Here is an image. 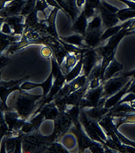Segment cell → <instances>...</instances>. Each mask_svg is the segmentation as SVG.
Wrapping results in <instances>:
<instances>
[{
    "label": "cell",
    "mask_w": 135,
    "mask_h": 153,
    "mask_svg": "<svg viewBox=\"0 0 135 153\" xmlns=\"http://www.w3.org/2000/svg\"><path fill=\"white\" fill-rule=\"evenodd\" d=\"M41 98H43V95H34L25 91H19L14 108L21 117L28 120L33 114V111L37 105V101Z\"/></svg>",
    "instance_id": "cell-1"
},
{
    "label": "cell",
    "mask_w": 135,
    "mask_h": 153,
    "mask_svg": "<svg viewBox=\"0 0 135 153\" xmlns=\"http://www.w3.org/2000/svg\"><path fill=\"white\" fill-rule=\"evenodd\" d=\"M132 77L128 76L124 73L118 76L111 78L103 83L104 92H103V98H108L110 96L120 91L122 88L125 87V85L130 81Z\"/></svg>",
    "instance_id": "cell-2"
},
{
    "label": "cell",
    "mask_w": 135,
    "mask_h": 153,
    "mask_svg": "<svg viewBox=\"0 0 135 153\" xmlns=\"http://www.w3.org/2000/svg\"><path fill=\"white\" fill-rule=\"evenodd\" d=\"M101 61V57L98 55L95 49L87 50V51L83 55V74L86 75L88 77L93 69Z\"/></svg>",
    "instance_id": "cell-3"
},
{
    "label": "cell",
    "mask_w": 135,
    "mask_h": 153,
    "mask_svg": "<svg viewBox=\"0 0 135 153\" xmlns=\"http://www.w3.org/2000/svg\"><path fill=\"white\" fill-rule=\"evenodd\" d=\"M54 77H53V75L51 73L44 82L35 83L33 82H30L26 80V81H25L22 85H21L20 88L21 90L26 91H30V90L31 89H34V88H41L43 91H44L42 95L43 98L44 99V98L48 95V94H49L51 88H52L53 86V84H54Z\"/></svg>",
    "instance_id": "cell-4"
},
{
    "label": "cell",
    "mask_w": 135,
    "mask_h": 153,
    "mask_svg": "<svg viewBox=\"0 0 135 153\" xmlns=\"http://www.w3.org/2000/svg\"><path fill=\"white\" fill-rule=\"evenodd\" d=\"M134 82V79L132 78L125 85V87H123L120 91H118V92L114 94L113 95L110 96L109 98H106L105 101V103H104V107L107 109L110 110L112 109V108H114L115 106H116L118 103L120 102L121 100L123 98L124 96L128 92V89L130 86L131 85V84Z\"/></svg>",
    "instance_id": "cell-5"
},
{
    "label": "cell",
    "mask_w": 135,
    "mask_h": 153,
    "mask_svg": "<svg viewBox=\"0 0 135 153\" xmlns=\"http://www.w3.org/2000/svg\"><path fill=\"white\" fill-rule=\"evenodd\" d=\"M102 29L100 30H88L84 36L85 44L90 49H95L101 45V34Z\"/></svg>",
    "instance_id": "cell-6"
},
{
    "label": "cell",
    "mask_w": 135,
    "mask_h": 153,
    "mask_svg": "<svg viewBox=\"0 0 135 153\" xmlns=\"http://www.w3.org/2000/svg\"><path fill=\"white\" fill-rule=\"evenodd\" d=\"M25 2V1L19 2V1L13 0L12 2L8 3L3 9H1V13H0L1 18L5 19V18L9 17V16L21 15Z\"/></svg>",
    "instance_id": "cell-7"
},
{
    "label": "cell",
    "mask_w": 135,
    "mask_h": 153,
    "mask_svg": "<svg viewBox=\"0 0 135 153\" xmlns=\"http://www.w3.org/2000/svg\"><path fill=\"white\" fill-rule=\"evenodd\" d=\"M98 12L102 19L103 27L105 29L118 25L119 22H121L117 16V13H112V12H108L102 6L101 4Z\"/></svg>",
    "instance_id": "cell-8"
},
{
    "label": "cell",
    "mask_w": 135,
    "mask_h": 153,
    "mask_svg": "<svg viewBox=\"0 0 135 153\" xmlns=\"http://www.w3.org/2000/svg\"><path fill=\"white\" fill-rule=\"evenodd\" d=\"M88 25L89 19L86 18L84 12L81 11L77 18L73 21V25H72V30L76 34L85 36L86 31H87V29H88Z\"/></svg>",
    "instance_id": "cell-9"
},
{
    "label": "cell",
    "mask_w": 135,
    "mask_h": 153,
    "mask_svg": "<svg viewBox=\"0 0 135 153\" xmlns=\"http://www.w3.org/2000/svg\"><path fill=\"white\" fill-rule=\"evenodd\" d=\"M59 9L54 8L50 13L49 16L45 19L46 24H47V34L52 36L57 39H59L60 36L57 33L56 26V19Z\"/></svg>",
    "instance_id": "cell-10"
},
{
    "label": "cell",
    "mask_w": 135,
    "mask_h": 153,
    "mask_svg": "<svg viewBox=\"0 0 135 153\" xmlns=\"http://www.w3.org/2000/svg\"><path fill=\"white\" fill-rule=\"evenodd\" d=\"M131 22L132 19H131V20L127 21V22H122V24H118V25L112 26V27L105 28V30H103V33L101 34V42H105L106 41H108L110 37L115 36V34H118V32L122 30V29L128 27Z\"/></svg>",
    "instance_id": "cell-11"
},
{
    "label": "cell",
    "mask_w": 135,
    "mask_h": 153,
    "mask_svg": "<svg viewBox=\"0 0 135 153\" xmlns=\"http://www.w3.org/2000/svg\"><path fill=\"white\" fill-rule=\"evenodd\" d=\"M124 69L123 64L117 61V59H113V60L110 62L108 67L106 68L104 73V77H103V81L105 82V81L110 79L111 78L115 77L117 73H119Z\"/></svg>",
    "instance_id": "cell-12"
},
{
    "label": "cell",
    "mask_w": 135,
    "mask_h": 153,
    "mask_svg": "<svg viewBox=\"0 0 135 153\" xmlns=\"http://www.w3.org/2000/svg\"><path fill=\"white\" fill-rule=\"evenodd\" d=\"M82 110L85 111V113L89 117L94 120H96V121H99L100 120L104 117L110 111V110L105 108L104 106H97L94 107V108H85V109Z\"/></svg>",
    "instance_id": "cell-13"
},
{
    "label": "cell",
    "mask_w": 135,
    "mask_h": 153,
    "mask_svg": "<svg viewBox=\"0 0 135 153\" xmlns=\"http://www.w3.org/2000/svg\"><path fill=\"white\" fill-rule=\"evenodd\" d=\"M83 54H76V53H68L67 56L65 58L64 62H63L61 65L63 71L65 73V75L71 69H73L75 66H76L79 60L81 59L82 56Z\"/></svg>",
    "instance_id": "cell-14"
},
{
    "label": "cell",
    "mask_w": 135,
    "mask_h": 153,
    "mask_svg": "<svg viewBox=\"0 0 135 153\" xmlns=\"http://www.w3.org/2000/svg\"><path fill=\"white\" fill-rule=\"evenodd\" d=\"M60 38L63 41H64V42L67 43L69 44H71V45L76 46V47H80V48H87V49H90L86 46V44H85L84 36L81 35V34L75 33L73 35L68 36V37H60Z\"/></svg>",
    "instance_id": "cell-15"
},
{
    "label": "cell",
    "mask_w": 135,
    "mask_h": 153,
    "mask_svg": "<svg viewBox=\"0 0 135 153\" xmlns=\"http://www.w3.org/2000/svg\"><path fill=\"white\" fill-rule=\"evenodd\" d=\"M31 44H33L32 41H29L28 39L26 38L25 37L22 36V39H21L20 41H17V42H15L13 44H12V45H11L5 52L2 53H5L7 54V55H12V54H14L15 53L18 52V51H22L24 48H25L28 46L31 45Z\"/></svg>",
    "instance_id": "cell-16"
},
{
    "label": "cell",
    "mask_w": 135,
    "mask_h": 153,
    "mask_svg": "<svg viewBox=\"0 0 135 153\" xmlns=\"http://www.w3.org/2000/svg\"><path fill=\"white\" fill-rule=\"evenodd\" d=\"M83 56H82L81 59H79V62H77L76 66L71 69L69 72L66 74V82H70L81 75L83 73Z\"/></svg>",
    "instance_id": "cell-17"
},
{
    "label": "cell",
    "mask_w": 135,
    "mask_h": 153,
    "mask_svg": "<svg viewBox=\"0 0 135 153\" xmlns=\"http://www.w3.org/2000/svg\"><path fill=\"white\" fill-rule=\"evenodd\" d=\"M69 83L70 84L71 92H73V91L80 89L81 88H83L86 85L89 84L88 77L86 75L82 74Z\"/></svg>",
    "instance_id": "cell-18"
},
{
    "label": "cell",
    "mask_w": 135,
    "mask_h": 153,
    "mask_svg": "<svg viewBox=\"0 0 135 153\" xmlns=\"http://www.w3.org/2000/svg\"><path fill=\"white\" fill-rule=\"evenodd\" d=\"M117 16L121 22H125L131 19H135V9L128 7L119 9L117 12Z\"/></svg>",
    "instance_id": "cell-19"
},
{
    "label": "cell",
    "mask_w": 135,
    "mask_h": 153,
    "mask_svg": "<svg viewBox=\"0 0 135 153\" xmlns=\"http://www.w3.org/2000/svg\"><path fill=\"white\" fill-rule=\"evenodd\" d=\"M40 21H41V19L39 18L37 12H36V10L33 11L31 13H29L27 16H25V28H27V27L33 28L37 25Z\"/></svg>",
    "instance_id": "cell-20"
},
{
    "label": "cell",
    "mask_w": 135,
    "mask_h": 153,
    "mask_svg": "<svg viewBox=\"0 0 135 153\" xmlns=\"http://www.w3.org/2000/svg\"><path fill=\"white\" fill-rule=\"evenodd\" d=\"M51 74L53 75V77L54 79H58L60 77H62L63 76H64L65 73L63 71L61 66L58 63L57 59L53 56L51 59Z\"/></svg>",
    "instance_id": "cell-21"
},
{
    "label": "cell",
    "mask_w": 135,
    "mask_h": 153,
    "mask_svg": "<svg viewBox=\"0 0 135 153\" xmlns=\"http://www.w3.org/2000/svg\"><path fill=\"white\" fill-rule=\"evenodd\" d=\"M65 146V148L69 151L75 147V145L77 143L76 136L73 134H66L62 137V141H60Z\"/></svg>",
    "instance_id": "cell-22"
},
{
    "label": "cell",
    "mask_w": 135,
    "mask_h": 153,
    "mask_svg": "<svg viewBox=\"0 0 135 153\" xmlns=\"http://www.w3.org/2000/svg\"><path fill=\"white\" fill-rule=\"evenodd\" d=\"M103 28V23L102 19L100 15H96L91 19L89 20V25H88V30H100V29Z\"/></svg>",
    "instance_id": "cell-23"
},
{
    "label": "cell",
    "mask_w": 135,
    "mask_h": 153,
    "mask_svg": "<svg viewBox=\"0 0 135 153\" xmlns=\"http://www.w3.org/2000/svg\"><path fill=\"white\" fill-rule=\"evenodd\" d=\"M25 17L22 15H13V16H9L3 19L1 18V22H5L8 24H9L11 27H13L15 25L21 23H25Z\"/></svg>",
    "instance_id": "cell-24"
},
{
    "label": "cell",
    "mask_w": 135,
    "mask_h": 153,
    "mask_svg": "<svg viewBox=\"0 0 135 153\" xmlns=\"http://www.w3.org/2000/svg\"><path fill=\"white\" fill-rule=\"evenodd\" d=\"M30 78V76H25L20 79H15V80H9V81H1V86L7 88H11L17 87V86H20L22 83L25 81L28 80Z\"/></svg>",
    "instance_id": "cell-25"
},
{
    "label": "cell",
    "mask_w": 135,
    "mask_h": 153,
    "mask_svg": "<svg viewBox=\"0 0 135 153\" xmlns=\"http://www.w3.org/2000/svg\"><path fill=\"white\" fill-rule=\"evenodd\" d=\"M37 0H26L25 4H24L23 9H22L21 15L23 16H27L29 13L35 10L36 3Z\"/></svg>",
    "instance_id": "cell-26"
},
{
    "label": "cell",
    "mask_w": 135,
    "mask_h": 153,
    "mask_svg": "<svg viewBox=\"0 0 135 153\" xmlns=\"http://www.w3.org/2000/svg\"><path fill=\"white\" fill-rule=\"evenodd\" d=\"M40 55L46 59H51L54 56V50L49 46L44 45L40 50Z\"/></svg>",
    "instance_id": "cell-27"
},
{
    "label": "cell",
    "mask_w": 135,
    "mask_h": 153,
    "mask_svg": "<svg viewBox=\"0 0 135 153\" xmlns=\"http://www.w3.org/2000/svg\"><path fill=\"white\" fill-rule=\"evenodd\" d=\"M1 33L7 35H13V30L9 24L5 22H1Z\"/></svg>",
    "instance_id": "cell-28"
},
{
    "label": "cell",
    "mask_w": 135,
    "mask_h": 153,
    "mask_svg": "<svg viewBox=\"0 0 135 153\" xmlns=\"http://www.w3.org/2000/svg\"><path fill=\"white\" fill-rule=\"evenodd\" d=\"M116 134H117V136H118L119 140H121V142H122L123 144L128 145V146H132V147H134V148H135V142L134 141H131V140H130L129 139L127 138V137H125L124 135H122V133H119L118 130H116Z\"/></svg>",
    "instance_id": "cell-29"
},
{
    "label": "cell",
    "mask_w": 135,
    "mask_h": 153,
    "mask_svg": "<svg viewBox=\"0 0 135 153\" xmlns=\"http://www.w3.org/2000/svg\"><path fill=\"white\" fill-rule=\"evenodd\" d=\"M101 5H102V6L105 8L106 10H108V12H112V13H117V12H118V10H119V9H118L117 7L114 6L113 5H112V4H110L109 2H106V1H101Z\"/></svg>",
    "instance_id": "cell-30"
},
{
    "label": "cell",
    "mask_w": 135,
    "mask_h": 153,
    "mask_svg": "<svg viewBox=\"0 0 135 153\" xmlns=\"http://www.w3.org/2000/svg\"><path fill=\"white\" fill-rule=\"evenodd\" d=\"M86 3L95 10L98 11V9L101 4V0H86Z\"/></svg>",
    "instance_id": "cell-31"
},
{
    "label": "cell",
    "mask_w": 135,
    "mask_h": 153,
    "mask_svg": "<svg viewBox=\"0 0 135 153\" xmlns=\"http://www.w3.org/2000/svg\"><path fill=\"white\" fill-rule=\"evenodd\" d=\"M9 55H7L5 53H1V69H4L5 67L8 62L9 61Z\"/></svg>",
    "instance_id": "cell-32"
},
{
    "label": "cell",
    "mask_w": 135,
    "mask_h": 153,
    "mask_svg": "<svg viewBox=\"0 0 135 153\" xmlns=\"http://www.w3.org/2000/svg\"><path fill=\"white\" fill-rule=\"evenodd\" d=\"M86 0H76V6H77V8L80 11L83 10V6H84L85 3H86Z\"/></svg>",
    "instance_id": "cell-33"
},
{
    "label": "cell",
    "mask_w": 135,
    "mask_h": 153,
    "mask_svg": "<svg viewBox=\"0 0 135 153\" xmlns=\"http://www.w3.org/2000/svg\"><path fill=\"white\" fill-rule=\"evenodd\" d=\"M127 30H128V34L130 33V32L135 30V19H132L131 23V25H129V27L127 28Z\"/></svg>",
    "instance_id": "cell-34"
},
{
    "label": "cell",
    "mask_w": 135,
    "mask_h": 153,
    "mask_svg": "<svg viewBox=\"0 0 135 153\" xmlns=\"http://www.w3.org/2000/svg\"><path fill=\"white\" fill-rule=\"evenodd\" d=\"M126 76H130V77H132L134 79V81H135V69H133V70L130 71V72H127L125 73Z\"/></svg>",
    "instance_id": "cell-35"
},
{
    "label": "cell",
    "mask_w": 135,
    "mask_h": 153,
    "mask_svg": "<svg viewBox=\"0 0 135 153\" xmlns=\"http://www.w3.org/2000/svg\"><path fill=\"white\" fill-rule=\"evenodd\" d=\"M12 1H13V0H1V2H0V3H1V9H3L7 4L12 2Z\"/></svg>",
    "instance_id": "cell-36"
},
{
    "label": "cell",
    "mask_w": 135,
    "mask_h": 153,
    "mask_svg": "<svg viewBox=\"0 0 135 153\" xmlns=\"http://www.w3.org/2000/svg\"><path fill=\"white\" fill-rule=\"evenodd\" d=\"M128 92H132L134 93V94H135V81L133 82L131 85L130 88H129Z\"/></svg>",
    "instance_id": "cell-37"
},
{
    "label": "cell",
    "mask_w": 135,
    "mask_h": 153,
    "mask_svg": "<svg viewBox=\"0 0 135 153\" xmlns=\"http://www.w3.org/2000/svg\"><path fill=\"white\" fill-rule=\"evenodd\" d=\"M131 34H135V30L130 32V33H129V34H128V35H131Z\"/></svg>",
    "instance_id": "cell-38"
},
{
    "label": "cell",
    "mask_w": 135,
    "mask_h": 153,
    "mask_svg": "<svg viewBox=\"0 0 135 153\" xmlns=\"http://www.w3.org/2000/svg\"><path fill=\"white\" fill-rule=\"evenodd\" d=\"M131 1H133V2H135V0H131Z\"/></svg>",
    "instance_id": "cell-39"
}]
</instances>
